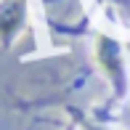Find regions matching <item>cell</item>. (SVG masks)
Returning <instances> with one entry per match:
<instances>
[{
  "label": "cell",
  "mask_w": 130,
  "mask_h": 130,
  "mask_svg": "<svg viewBox=\"0 0 130 130\" xmlns=\"http://www.w3.org/2000/svg\"><path fill=\"white\" fill-rule=\"evenodd\" d=\"M109 3H127V0H109Z\"/></svg>",
  "instance_id": "277c9868"
},
{
  "label": "cell",
  "mask_w": 130,
  "mask_h": 130,
  "mask_svg": "<svg viewBox=\"0 0 130 130\" xmlns=\"http://www.w3.org/2000/svg\"><path fill=\"white\" fill-rule=\"evenodd\" d=\"M85 130H98V127H93V125H85Z\"/></svg>",
  "instance_id": "3957f363"
},
{
  "label": "cell",
  "mask_w": 130,
  "mask_h": 130,
  "mask_svg": "<svg viewBox=\"0 0 130 130\" xmlns=\"http://www.w3.org/2000/svg\"><path fill=\"white\" fill-rule=\"evenodd\" d=\"M96 58L101 64V69L109 74V80L114 82V88L122 90V51L117 45V40L109 35H101L96 43Z\"/></svg>",
  "instance_id": "6da1fadb"
},
{
  "label": "cell",
  "mask_w": 130,
  "mask_h": 130,
  "mask_svg": "<svg viewBox=\"0 0 130 130\" xmlns=\"http://www.w3.org/2000/svg\"><path fill=\"white\" fill-rule=\"evenodd\" d=\"M127 56H130V43H127Z\"/></svg>",
  "instance_id": "5b68a950"
},
{
  "label": "cell",
  "mask_w": 130,
  "mask_h": 130,
  "mask_svg": "<svg viewBox=\"0 0 130 130\" xmlns=\"http://www.w3.org/2000/svg\"><path fill=\"white\" fill-rule=\"evenodd\" d=\"M24 24V0H0V43L11 45Z\"/></svg>",
  "instance_id": "7a4b0ae2"
}]
</instances>
